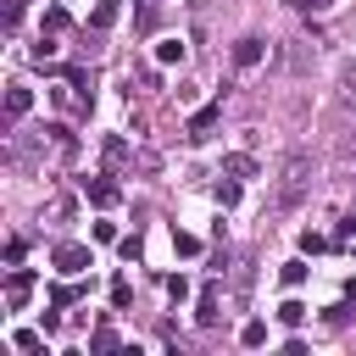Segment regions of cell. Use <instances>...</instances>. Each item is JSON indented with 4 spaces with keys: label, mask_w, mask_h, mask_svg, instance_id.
Wrapping results in <instances>:
<instances>
[{
    "label": "cell",
    "mask_w": 356,
    "mask_h": 356,
    "mask_svg": "<svg viewBox=\"0 0 356 356\" xmlns=\"http://www.w3.org/2000/svg\"><path fill=\"white\" fill-rule=\"evenodd\" d=\"M306 172H312V167H306V156H295V161L284 167V178H278V195H273V200H278V206H295V200L306 195V184H312Z\"/></svg>",
    "instance_id": "6da1fadb"
},
{
    "label": "cell",
    "mask_w": 356,
    "mask_h": 356,
    "mask_svg": "<svg viewBox=\"0 0 356 356\" xmlns=\"http://www.w3.org/2000/svg\"><path fill=\"white\" fill-rule=\"evenodd\" d=\"M50 261H56V273H67V278H72V273H83V267H89V245H56V256H50Z\"/></svg>",
    "instance_id": "7a4b0ae2"
},
{
    "label": "cell",
    "mask_w": 356,
    "mask_h": 356,
    "mask_svg": "<svg viewBox=\"0 0 356 356\" xmlns=\"http://www.w3.org/2000/svg\"><path fill=\"white\" fill-rule=\"evenodd\" d=\"M28 295H33V273H28V267H17V273L6 278V306H11V312H22V306H28Z\"/></svg>",
    "instance_id": "3957f363"
},
{
    "label": "cell",
    "mask_w": 356,
    "mask_h": 356,
    "mask_svg": "<svg viewBox=\"0 0 356 356\" xmlns=\"http://www.w3.org/2000/svg\"><path fill=\"white\" fill-rule=\"evenodd\" d=\"M28 106H33V89H22V83H11V89H6V117L17 122V117H28Z\"/></svg>",
    "instance_id": "277c9868"
},
{
    "label": "cell",
    "mask_w": 356,
    "mask_h": 356,
    "mask_svg": "<svg viewBox=\"0 0 356 356\" xmlns=\"http://www.w3.org/2000/svg\"><path fill=\"white\" fill-rule=\"evenodd\" d=\"M217 111H222V100H211V106H200V111L189 117V139H206V134H211V122H217Z\"/></svg>",
    "instance_id": "5b68a950"
},
{
    "label": "cell",
    "mask_w": 356,
    "mask_h": 356,
    "mask_svg": "<svg viewBox=\"0 0 356 356\" xmlns=\"http://www.w3.org/2000/svg\"><path fill=\"white\" fill-rule=\"evenodd\" d=\"M117 11H122V0H95V11H89V28H95V33H106V28L117 22Z\"/></svg>",
    "instance_id": "8992f818"
},
{
    "label": "cell",
    "mask_w": 356,
    "mask_h": 356,
    "mask_svg": "<svg viewBox=\"0 0 356 356\" xmlns=\"http://www.w3.org/2000/svg\"><path fill=\"white\" fill-rule=\"evenodd\" d=\"M261 56H267V44H261V39H239V44H234V67H256Z\"/></svg>",
    "instance_id": "52a82bcc"
},
{
    "label": "cell",
    "mask_w": 356,
    "mask_h": 356,
    "mask_svg": "<svg viewBox=\"0 0 356 356\" xmlns=\"http://www.w3.org/2000/svg\"><path fill=\"white\" fill-rule=\"evenodd\" d=\"M83 195H89L100 211H106V206H117V184H111V178H95V184H83Z\"/></svg>",
    "instance_id": "ba28073f"
},
{
    "label": "cell",
    "mask_w": 356,
    "mask_h": 356,
    "mask_svg": "<svg viewBox=\"0 0 356 356\" xmlns=\"http://www.w3.org/2000/svg\"><path fill=\"white\" fill-rule=\"evenodd\" d=\"M339 100H345V106H356V61H345V67H339Z\"/></svg>",
    "instance_id": "9c48e42d"
},
{
    "label": "cell",
    "mask_w": 356,
    "mask_h": 356,
    "mask_svg": "<svg viewBox=\"0 0 356 356\" xmlns=\"http://www.w3.org/2000/svg\"><path fill=\"white\" fill-rule=\"evenodd\" d=\"M156 61H161V67L184 61V39H161V44H156Z\"/></svg>",
    "instance_id": "30bf717a"
},
{
    "label": "cell",
    "mask_w": 356,
    "mask_h": 356,
    "mask_svg": "<svg viewBox=\"0 0 356 356\" xmlns=\"http://www.w3.org/2000/svg\"><path fill=\"white\" fill-rule=\"evenodd\" d=\"M222 172H228V178H250V172H256V161L239 150V156H228V161H222Z\"/></svg>",
    "instance_id": "8fae6325"
},
{
    "label": "cell",
    "mask_w": 356,
    "mask_h": 356,
    "mask_svg": "<svg viewBox=\"0 0 356 356\" xmlns=\"http://www.w3.org/2000/svg\"><path fill=\"white\" fill-rule=\"evenodd\" d=\"M195 317L200 323H217L222 312H217V289H200V306H195Z\"/></svg>",
    "instance_id": "7c38bea8"
},
{
    "label": "cell",
    "mask_w": 356,
    "mask_h": 356,
    "mask_svg": "<svg viewBox=\"0 0 356 356\" xmlns=\"http://www.w3.org/2000/svg\"><path fill=\"white\" fill-rule=\"evenodd\" d=\"M239 345H250V350L267 345V323H245V328H239Z\"/></svg>",
    "instance_id": "4fadbf2b"
},
{
    "label": "cell",
    "mask_w": 356,
    "mask_h": 356,
    "mask_svg": "<svg viewBox=\"0 0 356 356\" xmlns=\"http://www.w3.org/2000/svg\"><path fill=\"white\" fill-rule=\"evenodd\" d=\"M172 250H178V256H200V239H195V234H172Z\"/></svg>",
    "instance_id": "5bb4252c"
},
{
    "label": "cell",
    "mask_w": 356,
    "mask_h": 356,
    "mask_svg": "<svg viewBox=\"0 0 356 356\" xmlns=\"http://www.w3.org/2000/svg\"><path fill=\"white\" fill-rule=\"evenodd\" d=\"M61 28H67V11L50 6V11H44V33H61Z\"/></svg>",
    "instance_id": "9a60e30c"
},
{
    "label": "cell",
    "mask_w": 356,
    "mask_h": 356,
    "mask_svg": "<svg viewBox=\"0 0 356 356\" xmlns=\"http://www.w3.org/2000/svg\"><path fill=\"white\" fill-rule=\"evenodd\" d=\"M284 284H289V289L306 284V261H284Z\"/></svg>",
    "instance_id": "2e32d148"
},
{
    "label": "cell",
    "mask_w": 356,
    "mask_h": 356,
    "mask_svg": "<svg viewBox=\"0 0 356 356\" xmlns=\"http://www.w3.org/2000/svg\"><path fill=\"white\" fill-rule=\"evenodd\" d=\"M278 317H284V323H289V328H295V323H300V317H306V306H300V300H284V306H278Z\"/></svg>",
    "instance_id": "e0dca14e"
},
{
    "label": "cell",
    "mask_w": 356,
    "mask_h": 356,
    "mask_svg": "<svg viewBox=\"0 0 356 356\" xmlns=\"http://www.w3.org/2000/svg\"><path fill=\"white\" fill-rule=\"evenodd\" d=\"M111 345H117L111 328H95V334H89V350H111Z\"/></svg>",
    "instance_id": "ac0fdd59"
},
{
    "label": "cell",
    "mask_w": 356,
    "mask_h": 356,
    "mask_svg": "<svg viewBox=\"0 0 356 356\" xmlns=\"http://www.w3.org/2000/svg\"><path fill=\"white\" fill-rule=\"evenodd\" d=\"M122 156H128V145H122V139H106V161H111V167H122Z\"/></svg>",
    "instance_id": "d6986e66"
},
{
    "label": "cell",
    "mask_w": 356,
    "mask_h": 356,
    "mask_svg": "<svg viewBox=\"0 0 356 356\" xmlns=\"http://www.w3.org/2000/svg\"><path fill=\"white\" fill-rule=\"evenodd\" d=\"M167 295H172V300H184V295H189V278H184V273H172V278H167Z\"/></svg>",
    "instance_id": "ffe728a7"
},
{
    "label": "cell",
    "mask_w": 356,
    "mask_h": 356,
    "mask_svg": "<svg viewBox=\"0 0 356 356\" xmlns=\"http://www.w3.org/2000/svg\"><path fill=\"white\" fill-rule=\"evenodd\" d=\"M239 200V184H217V206H234Z\"/></svg>",
    "instance_id": "44dd1931"
},
{
    "label": "cell",
    "mask_w": 356,
    "mask_h": 356,
    "mask_svg": "<svg viewBox=\"0 0 356 356\" xmlns=\"http://www.w3.org/2000/svg\"><path fill=\"white\" fill-rule=\"evenodd\" d=\"M72 295H78V289H67V284H56V289H50V306H72Z\"/></svg>",
    "instance_id": "7402d4cb"
},
{
    "label": "cell",
    "mask_w": 356,
    "mask_h": 356,
    "mask_svg": "<svg viewBox=\"0 0 356 356\" xmlns=\"http://www.w3.org/2000/svg\"><path fill=\"white\" fill-rule=\"evenodd\" d=\"M289 6H300V11H317V6H328V0H289Z\"/></svg>",
    "instance_id": "603a6c76"
}]
</instances>
